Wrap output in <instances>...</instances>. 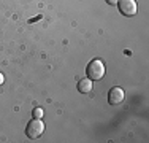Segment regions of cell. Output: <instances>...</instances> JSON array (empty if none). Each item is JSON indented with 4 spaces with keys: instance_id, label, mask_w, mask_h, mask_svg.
I'll list each match as a JSON object with an SVG mask.
<instances>
[{
    "instance_id": "cell-1",
    "label": "cell",
    "mask_w": 149,
    "mask_h": 143,
    "mask_svg": "<svg viewBox=\"0 0 149 143\" xmlns=\"http://www.w3.org/2000/svg\"><path fill=\"white\" fill-rule=\"evenodd\" d=\"M86 73L91 80H102L103 75H105V64L102 62L100 59L91 60L87 69H86Z\"/></svg>"
},
{
    "instance_id": "cell-2",
    "label": "cell",
    "mask_w": 149,
    "mask_h": 143,
    "mask_svg": "<svg viewBox=\"0 0 149 143\" xmlns=\"http://www.w3.org/2000/svg\"><path fill=\"white\" fill-rule=\"evenodd\" d=\"M43 132H45V124H43V121L38 119V118H33V119H32L29 124H27V127H26L27 137L32 138V140L38 138L41 134H43Z\"/></svg>"
},
{
    "instance_id": "cell-3",
    "label": "cell",
    "mask_w": 149,
    "mask_h": 143,
    "mask_svg": "<svg viewBox=\"0 0 149 143\" xmlns=\"http://www.w3.org/2000/svg\"><path fill=\"white\" fill-rule=\"evenodd\" d=\"M118 6H119V11L124 16H133V14H136V10H138L135 0H119Z\"/></svg>"
},
{
    "instance_id": "cell-4",
    "label": "cell",
    "mask_w": 149,
    "mask_h": 143,
    "mask_svg": "<svg viewBox=\"0 0 149 143\" xmlns=\"http://www.w3.org/2000/svg\"><path fill=\"white\" fill-rule=\"evenodd\" d=\"M124 97H125V94H124V89H120V88H113L111 91H109V94H108V102L111 103V105H119V103L124 100Z\"/></svg>"
},
{
    "instance_id": "cell-5",
    "label": "cell",
    "mask_w": 149,
    "mask_h": 143,
    "mask_svg": "<svg viewBox=\"0 0 149 143\" xmlns=\"http://www.w3.org/2000/svg\"><path fill=\"white\" fill-rule=\"evenodd\" d=\"M78 91L83 92V94H89L92 91V80L91 78H83V80L78 81Z\"/></svg>"
},
{
    "instance_id": "cell-6",
    "label": "cell",
    "mask_w": 149,
    "mask_h": 143,
    "mask_svg": "<svg viewBox=\"0 0 149 143\" xmlns=\"http://www.w3.org/2000/svg\"><path fill=\"white\" fill-rule=\"evenodd\" d=\"M33 118L41 119V118H43V108H35L33 110Z\"/></svg>"
},
{
    "instance_id": "cell-7",
    "label": "cell",
    "mask_w": 149,
    "mask_h": 143,
    "mask_svg": "<svg viewBox=\"0 0 149 143\" xmlns=\"http://www.w3.org/2000/svg\"><path fill=\"white\" fill-rule=\"evenodd\" d=\"M118 2H119V0H106L108 5H118Z\"/></svg>"
},
{
    "instance_id": "cell-8",
    "label": "cell",
    "mask_w": 149,
    "mask_h": 143,
    "mask_svg": "<svg viewBox=\"0 0 149 143\" xmlns=\"http://www.w3.org/2000/svg\"><path fill=\"white\" fill-rule=\"evenodd\" d=\"M3 81H5V76H3V73H0V86L3 84Z\"/></svg>"
}]
</instances>
